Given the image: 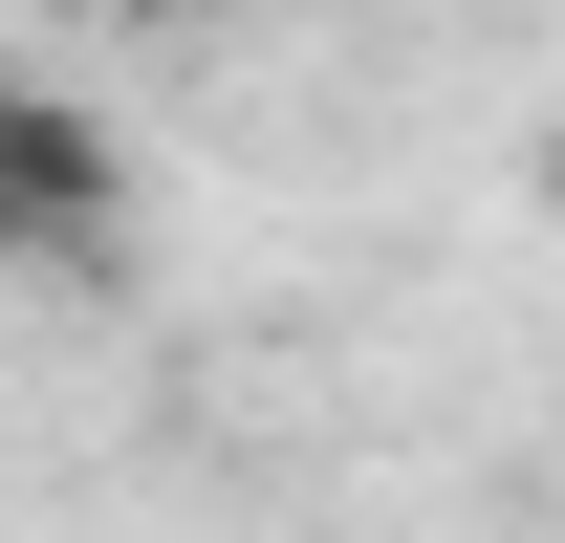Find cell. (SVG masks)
I'll use <instances>...</instances> for the list:
<instances>
[{"label":"cell","mask_w":565,"mask_h":543,"mask_svg":"<svg viewBox=\"0 0 565 543\" xmlns=\"http://www.w3.org/2000/svg\"><path fill=\"white\" fill-rule=\"evenodd\" d=\"M131 217H152L131 196V131H109L66 66H0V262L22 283H109Z\"/></svg>","instance_id":"cell-1"},{"label":"cell","mask_w":565,"mask_h":543,"mask_svg":"<svg viewBox=\"0 0 565 543\" xmlns=\"http://www.w3.org/2000/svg\"><path fill=\"white\" fill-rule=\"evenodd\" d=\"M131 22H262V0H131Z\"/></svg>","instance_id":"cell-2"}]
</instances>
